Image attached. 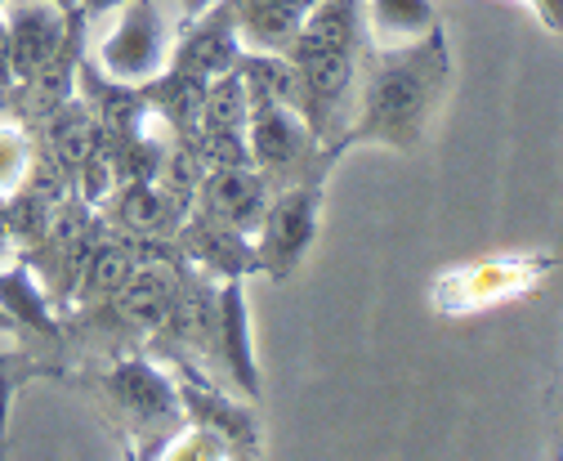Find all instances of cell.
Here are the masks:
<instances>
[{
  "label": "cell",
  "instance_id": "1",
  "mask_svg": "<svg viewBox=\"0 0 563 461\" xmlns=\"http://www.w3.org/2000/svg\"><path fill=\"white\" fill-rule=\"evenodd\" d=\"M452 90V50L443 36V23L420 36L416 45L402 50H380L376 68L367 73L358 90V117L349 121L331 140V157L363 149V144H385L398 153H411L443 108Z\"/></svg>",
  "mask_w": 563,
  "mask_h": 461
},
{
  "label": "cell",
  "instance_id": "2",
  "mask_svg": "<svg viewBox=\"0 0 563 461\" xmlns=\"http://www.w3.org/2000/svg\"><path fill=\"white\" fill-rule=\"evenodd\" d=\"M103 394L130 435L134 457H157L162 443L184 426V404L170 367H157L144 354H121L103 372Z\"/></svg>",
  "mask_w": 563,
  "mask_h": 461
},
{
  "label": "cell",
  "instance_id": "3",
  "mask_svg": "<svg viewBox=\"0 0 563 461\" xmlns=\"http://www.w3.org/2000/svg\"><path fill=\"white\" fill-rule=\"evenodd\" d=\"M559 260L550 251H528V255H487V260H470V265H452L434 278L430 287V305L443 318H465V314H483L510 305L528 292H537Z\"/></svg>",
  "mask_w": 563,
  "mask_h": 461
},
{
  "label": "cell",
  "instance_id": "4",
  "mask_svg": "<svg viewBox=\"0 0 563 461\" xmlns=\"http://www.w3.org/2000/svg\"><path fill=\"white\" fill-rule=\"evenodd\" d=\"M322 197H327V175H305L268 193V207L251 233L260 274H268L273 283H287L291 274H300L309 246L318 242Z\"/></svg>",
  "mask_w": 563,
  "mask_h": 461
},
{
  "label": "cell",
  "instance_id": "5",
  "mask_svg": "<svg viewBox=\"0 0 563 461\" xmlns=\"http://www.w3.org/2000/svg\"><path fill=\"white\" fill-rule=\"evenodd\" d=\"M246 157L273 188L305 175H327L331 166V153L318 144L309 121L296 108L264 95H251L246 108Z\"/></svg>",
  "mask_w": 563,
  "mask_h": 461
},
{
  "label": "cell",
  "instance_id": "6",
  "mask_svg": "<svg viewBox=\"0 0 563 461\" xmlns=\"http://www.w3.org/2000/svg\"><path fill=\"white\" fill-rule=\"evenodd\" d=\"M112 14H117V23L99 41L95 68L121 86H148L170 63V45H175L170 19L162 14L157 0H125Z\"/></svg>",
  "mask_w": 563,
  "mask_h": 461
},
{
  "label": "cell",
  "instance_id": "7",
  "mask_svg": "<svg viewBox=\"0 0 563 461\" xmlns=\"http://www.w3.org/2000/svg\"><path fill=\"white\" fill-rule=\"evenodd\" d=\"M99 233H103V216L90 202H81L77 193H67L49 220V229H45V238L32 251H23V260L36 270L54 309H67V300H73L77 274L86 265L90 246L99 242Z\"/></svg>",
  "mask_w": 563,
  "mask_h": 461
},
{
  "label": "cell",
  "instance_id": "8",
  "mask_svg": "<svg viewBox=\"0 0 563 461\" xmlns=\"http://www.w3.org/2000/svg\"><path fill=\"white\" fill-rule=\"evenodd\" d=\"M166 363H170V376H175L188 426H201L216 439H224L233 457H260L264 452V435H260L255 413L242 408L229 389H220L216 381H210L197 367V359H166Z\"/></svg>",
  "mask_w": 563,
  "mask_h": 461
},
{
  "label": "cell",
  "instance_id": "9",
  "mask_svg": "<svg viewBox=\"0 0 563 461\" xmlns=\"http://www.w3.org/2000/svg\"><path fill=\"white\" fill-rule=\"evenodd\" d=\"M81 10H67L58 0H0V23H5V41H10V68H14V86L23 77H32L41 63L63 45L67 28H73Z\"/></svg>",
  "mask_w": 563,
  "mask_h": 461
},
{
  "label": "cell",
  "instance_id": "10",
  "mask_svg": "<svg viewBox=\"0 0 563 461\" xmlns=\"http://www.w3.org/2000/svg\"><path fill=\"white\" fill-rule=\"evenodd\" d=\"M242 58V36H238V14L233 0H210L197 19H184L175 45H170V63L188 68L197 77H220L233 73Z\"/></svg>",
  "mask_w": 563,
  "mask_h": 461
},
{
  "label": "cell",
  "instance_id": "11",
  "mask_svg": "<svg viewBox=\"0 0 563 461\" xmlns=\"http://www.w3.org/2000/svg\"><path fill=\"white\" fill-rule=\"evenodd\" d=\"M175 246L188 265H197L201 274H216V278H246L260 274L255 270V246L246 233L229 229L224 220L206 216L201 207H192L184 216V224L175 229Z\"/></svg>",
  "mask_w": 563,
  "mask_h": 461
},
{
  "label": "cell",
  "instance_id": "12",
  "mask_svg": "<svg viewBox=\"0 0 563 461\" xmlns=\"http://www.w3.org/2000/svg\"><path fill=\"white\" fill-rule=\"evenodd\" d=\"M268 193L273 184L251 166V162H233V166H216V171H201L197 179V202L206 216L224 220L238 233H255L264 207H268Z\"/></svg>",
  "mask_w": 563,
  "mask_h": 461
},
{
  "label": "cell",
  "instance_id": "13",
  "mask_svg": "<svg viewBox=\"0 0 563 461\" xmlns=\"http://www.w3.org/2000/svg\"><path fill=\"white\" fill-rule=\"evenodd\" d=\"M210 354L224 363L229 381L246 394V399H255L260 394V363H255L251 309H246L242 278H220L216 283V341H210Z\"/></svg>",
  "mask_w": 563,
  "mask_h": 461
},
{
  "label": "cell",
  "instance_id": "14",
  "mask_svg": "<svg viewBox=\"0 0 563 461\" xmlns=\"http://www.w3.org/2000/svg\"><path fill=\"white\" fill-rule=\"evenodd\" d=\"M81 58H86V14L73 19V28H67L63 45L41 63V68L32 77H23L10 95H19V117L23 121H41L49 117L63 99L77 95V73H81Z\"/></svg>",
  "mask_w": 563,
  "mask_h": 461
},
{
  "label": "cell",
  "instance_id": "15",
  "mask_svg": "<svg viewBox=\"0 0 563 461\" xmlns=\"http://www.w3.org/2000/svg\"><path fill=\"white\" fill-rule=\"evenodd\" d=\"M0 314L14 322V337H23L27 350L36 345H63V322L49 305L36 270L19 260L14 270H0Z\"/></svg>",
  "mask_w": 563,
  "mask_h": 461
},
{
  "label": "cell",
  "instance_id": "16",
  "mask_svg": "<svg viewBox=\"0 0 563 461\" xmlns=\"http://www.w3.org/2000/svg\"><path fill=\"white\" fill-rule=\"evenodd\" d=\"M99 144H103V130H99V117H95V108L86 103L81 90L73 99H63L49 117H41V149L67 171V179L81 171V162Z\"/></svg>",
  "mask_w": 563,
  "mask_h": 461
},
{
  "label": "cell",
  "instance_id": "17",
  "mask_svg": "<svg viewBox=\"0 0 563 461\" xmlns=\"http://www.w3.org/2000/svg\"><path fill=\"white\" fill-rule=\"evenodd\" d=\"M313 0H233V14H238V36L242 50H273V54H287L300 19Z\"/></svg>",
  "mask_w": 563,
  "mask_h": 461
},
{
  "label": "cell",
  "instance_id": "18",
  "mask_svg": "<svg viewBox=\"0 0 563 461\" xmlns=\"http://www.w3.org/2000/svg\"><path fill=\"white\" fill-rule=\"evenodd\" d=\"M206 86H210V77H197L188 68H175V63H166V68L148 86H139V90H144L148 108L166 121L170 135L175 140H188L192 125H197V108L206 99Z\"/></svg>",
  "mask_w": 563,
  "mask_h": 461
},
{
  "label": "cell",
  "instance_id": "19",
  "mask_svg": "<svg viewBox=\"0 0 563 461\" xmlns=\"http://www.w3.org/2000/svg\"><path fill=\"white\" fill-rule=\"evenodd\" d=\"M363 23L372 28L376 50H402L439 28V10L434 0H363Z\"/></svg>",
  "mask_w": 563,
  "mask_h": 461
},
{
  "label": "cell",
  "instance_id": "20",
  "mask_svg": "<svg viewBox=\"0 0 563 461\" xmlns=\"http://www.w3.org/2000/svg\"><path fill=\"white\" fill-rule=\"evenodd\" d=\"M363 0H313L300 19L296 41L305 45H331V50H358L363 54Z\"/></svg>",
  "mask_w": 563,
  "mask_h": 461
},
{
  "label": "cell",
  "instance_id": "21",
  "mask_svg": "<svg viewBox=\"0 0 563 461\" xmlns=\"http://www.w3.org/2000/svg\"><path fill=\"white\" fill-rule=\"evenodd\" d=\"M238 73L246 81L251 95H264V99H277L300 112V73L287 54H273V50H242L238 58Z\"/></svg>",
  "mask_w": 563,
  "mask_h": 461
},
{
  "label": "cell",
  "instance_id": "22",
  "mask_svg": "<svg viewBox=\"0 0 563 461\" xmlns=\"http://www.w3.org/2000/svg\"><path fill=\"white\" fill-rule=\"evenodd\" d=\"M49 372H63L54 363H41L27 345L23 350H0V448H5V430H10V404L19 385H27L32 376H49Z\"/></svg>",
  "mask_w": 563,
  "mask_h": 461
},
{
  "label": "cell",
  "instance_id": "23",
  "mask_svg": "<svg viewBox=\"0 0 563 461\" xmlns=\"http://www.w3.org/2000/svg\"><path fill=\"white\" fill-rule=\"evenodd\" d=\"M36 144L23 121H0V197H10L32 171Z\"/></svg>",
  "mask_w": 563,
  "mask_h": 461
},
{
  "label": "cell",
  "instance_id": "24",
  "mask_svg": "<svg viewBox=\"0 0 563 461\" xmlns=\"http://www.w3.org/2000/svg\"><path fill=\"white\" fill-rule=\"evenodd\" d=\"M157 457H170V461H224V457H233L229 452V443L224 439H216L210 430H201V426H179L166 443H162V452Z\"/></svg>",
  "mask_w": 563,
  "mask_h": 461
},
{
  "label": "cell",
  "instance_id": "25",
  "mask_svg": "<svg viewBox=\"0 0 563 461\" xmlns=\"http://www.w3.org/2000/svg\"><path fill=\"white\" fill-rule=\"evenodd\" d=\"M528 10L541 19V28H545V32H554V36H559V28H563V23H559V0H528Z\"/></svg>",
  "mask_w": 563,
  "mask_h": 461
},
{
  "label": "cell",
  "instance_id": "26",
  "mask_svg": "<svg viewBox=\"0 0 563 461\" xmlns=\"http://www.w3.org/2000/svg\"><path fill=\"white\" fill-rule=\"evenodd\" d=\"M14 90V68H10V41H5V23H0V95Z\"/></svg>",
  "mask_w": 563,
  "mask_h": 461
},
{
  "label": "cell",
  "instance_id": "27",
  "mask_svg": "<svg viewBox=\"0 0 563 461\" xmlns=\"http://www.w3.org/2000/svg\"><path fill=\"white\" fill-rule=\"evenodd\" d=\"M125 0H77V10L86 14V19H99V14H112V10H121Z\"/></svg>",
  "mask_w": 563,
  "mask_h": 461
},
{
  "label": "cell",
  "instance_id": "28",
  "mask_svg": "<svg viewBox=\"0 0 563 461\" xmlns=\"http://www.w3.org/2000/svg\"><path fill=\"white\" fill-rule=\"evenodd\" d=\"M206 6H210V0H179V14H184V19H197Z\"/></svg>",
  "mask_w": 563,
  "mask_h": 461
},
{
  "label": "cell",
  "instance_id": "29",
  "mask_svg": "<svg viewBox=\"0 0 563 461\" xmlns=\"http://www.w3.org/2000/svg\"><path fill=\"white\" fill-rule=\"evenodd\" d=\"M0 332H5V337H14V322H10L5 314H0Z\"/></svg>",
  "mask_w": 563,
  "mask_h": 461
},
{
  "label": "cell",
  "instance_id": "30",
  "mask_svg": "<svg viewBox=\"0 0 563 461\" xmlns=\"http://www.w3.org/2000/svg\"><path fill=\"white\" fill-rule=\"evenodd\" d=\"M523 6H528V0H523Z\"/></svg>",
  "mask_w": 563,
  "mask_h": 461
}]
</instances>
